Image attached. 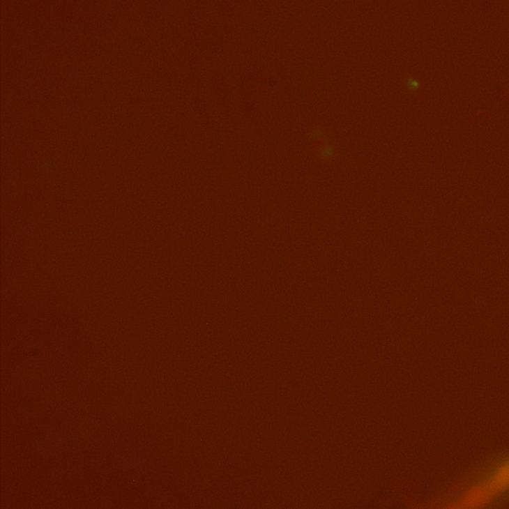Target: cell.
<instances>
[{
	"label": "cell",
	"mask_w": 509,
	"mask_h": 509,
	"mask_svg": "<svg viewBox=\"0 0 509 509\" xmlns=\"http://www.w3.org/2000/svg\"><path fill=\"white\" fill-rule=\"evenodd\" d=\"M509 494V456L490 464L453 501L450 508H480Z\"/></svg>",
	"instance_id": "obj_1"
},
{
	"label": "cell",
	"mask_w": 509,
	"mask_h": 509,
	"mask_svg": "<svg viewBox=\"0 0 509 509\" xmlns=\"http://www.w3.org/2000/svg\"><path fill=\"white\" fill-rule=\"evenodd\" d=\"M336 153L335 146L328 139H324L319 142V146L317 149V154L321 160L331 161L335 158Z\"/></svg>",
	"instance_id": "obj_2"
},
{
	"label": "cell",
	"mask_w": 509,
	"mask_h": 509,
	"mask_svg": "<svg viewBox=\"0 0 509 509\" xmlns=\"http://www.w3.org/2000/svg\"><path fill=\"white\" fill-rule=\"evenodd\" d=\"M307 137L310 141L317 142V144L328 139L326 130L321 128H312V130H308Z\"/></svg>",
	"instance_id": "obj_3"
}]
</instances>
